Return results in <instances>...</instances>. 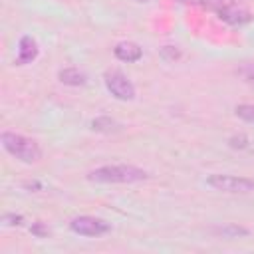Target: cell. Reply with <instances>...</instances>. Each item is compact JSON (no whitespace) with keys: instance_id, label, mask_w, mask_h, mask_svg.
Masks as SVG:
<instances>
[{"instance_id":"obj_1","label":"cell","mask_w":254,"mask_h":254,"mask_svg":"<svg viewBox=\"0 0 254 254\" xmlns=\"http://www.w3.org/2000/svg\"><path fill=\"white\" fill-rule=\"evenodd\" d=\"M147 177H149L147 171H143L135 165H105V167H97L87 173V179L91 183H105V185H109V183H121V185L141 183Z\"/></svg>"},{"instance_id":"obj_2","label":"cell","mask_w":254,"mask_h":254,"mask_svg":"<svg viewBox=\"0 0 254 254\" xmlns=\"http://www.w3.org/2000/svg\"><path fill=\"white\" fill-rule=\"evenodd\" d=\"M0 141H2V147L6 149V153H10L14 159H18L26 165L38 163L42 159L40 145L30 137H24V135L14 133V131H4L0 135Z\"/></svg>"},{"instance_id":"obj_3","label":"cell","mask_w":254,"mask_h":254,"mask_svg":"<svg viewBox=\"0 0 254 254\" xmlns=\"http://www.w3.org/2000/svg\"><path fill=\"white\" fill-rule=\"evenodd\" d=\"M206 185L222 190V192H230V194H250L254 192V179L248 177H236V175H210L206 179Z\"/></svg>"},{"instance_id":"obj_4","label":"cell","mask_w":254,"mask_h":254,"mask_svg":"<svg viewBox=\"0 0 254 254\" xmlns=\"http://www.w3.org/2000/svg\"><path fill=\"white\" fill-rule=\"evenodd\" d=\"M103 81H105V87L107 91L121 99V101H131L135 97V85L127 79L125 73H121L119 69H107L103 73Z\"/></svg>"},{"instance_id":"obj_5","label":"cell","mask_w":254,"mask_h":254,"mask_svg":"<svg viewBox=\"0 0 254 254\" xmlns=\"http://www.w3.org/2000/svg\"><path fill=\"white\" fill-rule=\"evenodd\" d=\"M69 230L79 234V236L95 238V236L107 234L111 230V226H109V222H105L101 218H95V216H75L69 222Z\"/></svg>"},{"instance_id":"obj_6","label":"cell","mask_w":254,"mask_h":254,"mask_svg":"<svg viewBox=\"0 0 254 254\" xmlns=\"http://www.w3.org/2000/svg\"><path fill=\"white\" fill-rule=\"evenodd\" d=\"M218 16H220L222 22H226V24H230V26H244V24H248V22L252 20L250 10H246V8H242V6H236V4H226V6L218 12Z\"/></svg>"},{"instance_id":"obj_7","label":"cell","mask_w":254,"mask_h":254,"mask_svg":"<svg viewBox=\"0 0 254 254\" xmlns=\"http://www.w3.org/2000/svg\"><path fill=\"white\" fill-rule=\"evenodd\" d=\"M38 58V42L32 36H22L18 42V64H32Z\"/></svg>"},{"instance_id":"obj_8","label":"cell","mask_w":254,"mask_h":254,"mask_svg":"<svg viewBox=\"0 0 254 254\" xmlns=\"http://www.w3.org/2000/svg\"><path fill=\"white\" fill-rule=\"evenodd\" d=\"M113 54H115V58H117V60L131 64V62L141 60L143 50H141V46H139V44H135V42H119V44L113 48Z\"/></svg>"},{"instance_id":"obj_9","label":"cell","mask_w":254,"mask_h":254,"mask_svg":"<svg viewBox=\"0 0 254 254\" xmlns=\"http://www.w3.org/2000/svg\"><path fill=\"white\" fill-rule=\"evenodd\" d=\"M58 77H60V81H62L64 85H83L85 79H87L85 73L79 71L77 67H65V69H60Z\"/></svg>"},{"instance_id":"obj_10","label":"cell","mask_w":254,"mask_h":254,"mask_svg":"<svg viewBox=\"0 0 254 254\" xmlns=\"http://www.w3.org/2000/svg\"><path fill=\"white\" fill-rule=\"evenodd\" d=\"M91 129L97 133H115L119 131V123L111 117H95L91 121Z\"/></svg>"},{"instance_id":"obj_11","label":"cell","mask_w":254,"mask_h":254,"mask_svg":"<svg viewBox=\"0 0 254 254\" xmlns=\"http://www.w3.org/2000/svg\"><path fill=\"white\" fill-rule=\"evenodd\" d=\"M212 232L218 234V236H222V238H238V236H246L248 234V228L238 226V224H226V226L214 228Z\"/></svg>"},{"instance_id":"obj_12","label":"cell","mask_w":254,"mask_h":254,"mask_svg":"<svg viewBox=\"0 0 254 254\" xmlns=\"http://www.w3.org/2000/svg\"><path fill=\"white\" fill-rule=\"evenodd\" d=\"M234 113H236L238 119H242V121L254 125V105H250V103H240V105L234 107Z\"/></svg>"},{"instance_id":"obj_13","label":"cell","mask_w":254,"mask_h":254,"mask_svg":"<svg viewBox=\"0 0 254 254\" xmlns=\"http://www.w3.org/2000/svg\"><path fill=\"white\" fill-rule=\"evenodd\" d=\"M236 73H238L246 83H254V60H252V62H242V64H238Z\"/></svg>"},{"instance_id":"obj_14","label":"cell","mask_w":254,"mask_h":254,"mask_svg":"<svg viewBox=\"0 0 254 254\" xmlns=\"http://www.w3.org/2000/svg\"><path fill=\"white\" fill-rule=\"evenodd\" d=\"M198 4H200V8H204V10H210V12H220L228 2L226 0H198Z\"/></svg>"},{"instance_id":"obj_15","label":"cell","mask_w":254,"mask_h":254,"mask_svg":"<svg viewBox=\"0 0 254 254\" xmlns=\"http://www.w3.org/2000/svg\"><path fill=\"white\" fill-rule=\"evenodd\" d=\"M161 56H163V60H167V62H175V60L181 58V52H179L175 46H165V48H161Z\"/></svg>"},{"instance_id":"obj_16","label":"cell","mask_w":254,"mask_h":254,"mask_svg":"<svg viewBox=\"0 0 254 254\" xmlns=\"http://www.w3.org/2000/svg\"><path fill=\"white\" fill-rule=\"evenodd\" d=\"M22 220H24V216H22V214L6 212V214L2 216V224H6V226H18V224H22Z\"/></svg>"},{"instance_id":"obj_17","label":"cell","mask_w":254,"mask_h":254,"mask_svg":"<svg viewBox=\"0 0 254 254\" xmlns=\"http://www.w3.org/2000/svg\"><path fill=\"white\" fill-rule=\"evenodd\" d=\"M248 145V137L246 135H234L230 137V147L232 149H244Z\"/></svg>"},{"instance_id":"obj_18","label":"cell","mask_w":254,"mask_h":254,"mask_svg":"<svg viewBox=\"0 0 254 254\" xmlns=\"http://www.w3.org/2000/svg\"><path fill=\"white\" fill-rule=\"evenodd\" d=\"M32 232H34L36 236H48V232H50V230H48L42 222H36V224L32 226Z\"/></svg>"},{"instance_id":"obj_19","label":"cell","mask_w":254,"mask_h":254,"mask_svg":"<svg viewBox=\"0 0 254 254\" xmlns=\"http://www.w3.org/2000/svg\"><path fill=\"white\" fill-rule=\"evenodd\" d=\"M179 2H198V0H179Z\"/></svg>"},{"instance_id":"obj_20","label":"cell","mask_w":254,"mask_h":254,"mask_svg":"<svg viewBox=\"0 0 254 254\" xmlns=\"http://www.w3.org/2000/svg\"><path fill=\"white\" fill-rule=\"evenodd\" d=\"M139 2H147V0H139Z\"/></svg>"}]
</instances>
